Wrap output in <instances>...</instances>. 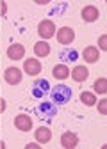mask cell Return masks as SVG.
Here are the masks:
<instances>
[{"label":"cell","mask_w":107,"mask_h":149,"mask_svg":"<svg viewBox=\"0 0 107 149\" xmlns=\"http://www.w3.org/2000/svg\"><path fill=\"white\" fill-rule=\"evenodd\" d=\"M71 96H73V91H71V87H68V85H56V87L50 91L52 103H57V105L70 103Z\"/></svg>","instance_id":"cell-1"},{"label":"cell","mask_w":107,"mask_h":149,"mask_svg":"<svg viewBox=\"0 0 107 149\" xmlns=\"http://www.w3.org/2000/svg\"><path fill=\"white\" fill-rule=\"evenodd\" d=\"M36 114L39 116V119H52L57 116V105L52 103V101H43L36 107Z\"/></svg>","instance_id":"cell-2"},{"label":"cell","mask_w":107,"mask_h":149,"mask_svg":"<svg viewBox=\"0 0 107 149\" xmlns=\"http://www.w3.org/2000/svg\"><path fill=\"white\" fill-rule=\"evenodd\" d=\"M46 92H50V84H48V80L39 78V80H36V82L32 84V96H34V98L41 100Z\"/></svg>","instance_id":"cell-3"},{"label":"cell","mask_w":107,"mask_h":149,"mask_svg":"<svg viewBox=\"0 0 107 149\" xmlns=\"http://www.w3.org/2000/svg\"><path fill=\"white\" fill-rule=\"evenodd\" d=\"M38 34H39V37H43V39H50V37H54V34H56V25H54V22L43 20L38 25Z\"/></svg>","instance_id":"cell-4"},{"label":"cell","mask_w":107,"mask_h":149,"mask_svg":"<svg viewBox=\"0 0 107 149\" xmlns=\"http://www.w3.org/2000/svg\"><path fill=\"white\" fill-rule=\"evenodd\" d=\"M23 78V74H22V69H18V68H7L4 71V80L9 84V85H16V84H20Z\"/></svg>","instance_id":"cell-5"},{"label":"cell","mask_w":107,"mask_h":149,"mask_svg":"<svg viewBox=\"0 0 107 149\" xmlns=\"http://www.w3.org/2000/svg\"><path fill=\"white\" fill-rule=\"evenodd\" d=\"M75 39V32L73 29H70V27H61L57 30V43L61 45H71Z\"/></svg>","instance_id":"cell-6"},{"label":"cell","mask_w":107,"mask_h":149,"mask_svg":"<svg viewBox=\"0 0 107 149\" xmlns=\"http://www.w3.org/2000/svg\"><path fill=\"white\" fill-rule=\"evenodd\" d=\"M23 71L30 77H36V74L41 73V62L38 59H27L23 61Z\"/></svg>","instance_id":"cell-7"},{"label":"cell","mask_w":107,"mask_h":149,"mask_svg":"<svg viewBox=\"0 0 107 149\" xmlns=\"http://www.w3.org/2000/svg\"><path fill=\"white\" fill-rule=\"evenodd\" d=\"M14 126L20 130V132H30L32 130V119L27 114H20L14 117Z\"/></svg>","instance_id":"cell-8"},{"label":"cell","mask_w":107,"mask_h":149,"mask_svg":"<svg viewBox=\"0 0 107 149\" xmlns=\"http://www.w3.org/2000/svg\"><path fill=\"white\" fill-rule=\"evenodd\" d=\"M7 57H9L11 61H22V59L25 57V46H23V45H18V43L11 45V46L7 48Z\"/></svg>","instance_id":"cell-9"},{"label":"cell","mask_w":107,"mask_h":149,"mask_svg":"<svg viewBox=\"0 0 107 149\" xmlns=\"http://www.w3.org/2000/svg\"><path fill=\"white\" fill-rule=\"evenodd\" d=\"M61 146L66 147V149H73V147L79 146V137L71 132H64L61 135Z\"/></svg>","instance_id":"cell-10"},{"label":"cell","mask_w":107,"mask_h":149,"mask_svg":"<svg viewBox=\"0 0 107 149\" xmlns=\"http://www.w3.org/2000/svg\"><path fill=\"white\" fill-rule=\"evenodd\" d=\"M77 59H79V52H77L75 48L66 46V48H63V50L59 52V61H64V62H75Z\"/></svg>","instance_id":"cell-11"},{"label":"cell","mask_w":107,"mask_h":149,"mask_svg":"<svg viewBox=\"0 0 107 149\" xmlns=\"http://www.w3.org/2000/svg\"><path fill=\"white\" fill-rule=\"evenodd\" d=\"M98 16H100V13H98V9H96L95 6H86V7L82 9V20L87 22V23L96 22Z\"/></svg>","instance_id":"cell-12"},{"label":"cell","mask_w":107,"mask_h":149,"mask_svg":"<svg viewBox=\"0 0 107 149\" xmlns=\"http://www.w3.org/2000/svg\"><path fill=\"white\" fill-rule=\"evenodd\" d=\"M70 77L73 78L75 82H86L87 80V77H89V71H87V68L86 66H77V68H73V71L70 73Z\"/></svg>","instance_id":"cell-13"},{"label":"cell","mask_w":107,"mask_h":149,"mask_svg":"<svg viewBox=\"0 0 107 149\" xmlns=\"http://www.w3.org/2000/svg\"><path fill=\"white\" fill-rule=\"evenodd\" d=\"M82 57H84L86 62L95 64V62L98 61V57H100V52H98L96 46H86V48H84V53H82Z\"/></svg>","instance_id":"cell-14"},{"label":"cell","mask_w":107,"mask_h":149,"mask_svg":"<svg viewBox=\"0 0 107 149\" xmlns=\"http://www.w3.org/2000/svg\"><path fill=\"white\" fill-rule=\"evenodd\" d=\"M34 137H36V140H38V142L46 144V142H50V140H52V132H50V128L41 126V128H38V130L34 132Z\"/></svg>","instance_id":"cell-15"},{"label":"cell","mask_w":107,"mask_h":149,"mask_svg":"<svg viewBox=\"0 0 107 149\" xmlns=\"http://www.w3.org/2000/svg\"><path fill=\"white\" fill-rule=\"evenodd\" d=\"M52 77L56 78V80H66V78L70 77V69H68V66L57 64L56 68L52 69Z\"/></svg>","instance_id":"cell-16"},{"label":"cell","mask_w":107,"mask_h":149,"mask_svg":"<svg viewBox=\"0 0 107 149\" xmlns=\"http://www.w3.org/2000/svg\"><path fill=\"white\" fill-rule=\"evenodd\" d=\"M34 53L38 55V57H46L50 53V45L46 41H38L34 45Z\"/></svg>","instance_id":"cell-17"},{"label":"cell","mask_w":107,"mask_h":149,"mask_svg":"<svg viewBox=\"0 0 107 149\" xmlns=\"http://www.w3.org/2000/svg\"><path fill=\"white\" fill-rule=\"evenodd\" d=\"M80 101L86 105V107H93L95 103H96V98H95V94H93V92H82V94H80Z\"/></svg>","instance_id":"cell-18"},{"label":"cell","mask_w":107,"mask_h":149,"mask_svg":"<svg viewBox=\"0 0 107 149\" xmlns=\"http://www.w3.org/2000/svg\"><path fill=\"white\" fill-rule=\"evenodd\" d=\"M93 89H95V92H98V94H105V92H107V80H105V78L95 80Z\"/></svg>","instance_id":"cell-19"},{"label":"cell","mask_w":107,"mask_h":149,"mask_svg":"<svg viewBox=\"0 0 107 149\" xmlns=\"http://www.w3.org/2000/svg\"><path fill=\"white\" fill-rule=\"evenodd\" d=\"M98 112H100V116H105L107 114V100H102L98 103Z\"/></svg>","instance_id":"cell-20"},{"label":"cell","mask_w":107,"mask_h":149,"mask_svg":"<svg viewBox=\"0 0 107 149\" xmlns=\"http://www.w3.org/2000/svg\"><path fill=\"white\" fill-rule=\"evenodd\" d=\"M98 46H100V50H107V36L103 34V36H100V39H98Z\"/></svg>","instance_id":"cell-21"},{"label":"cell","mask_w":107,"mask_h":149,"mask_svg":"<svg viewBox=\"0 0 107 149\" xmlns=\"http://www.w3.org/2000/svg\"><path fill=\"white\" fill-rule=\"evenodd\" d=\"M6 13H7V4L0 2V16H6Z\"/></svg>","instance_id":"cell-22"},{"label":"cell","mask_w":107,"mask_h":149,"mask_svg":"<svg viewBox=\"0 0 107 149\" xmlns=\"http://www.w3.org/2000/svg\"><path fill=\"white\" fill-rule=\"evenodd\" d=\"M25 147H27V149H38L39 146H38V144H36V142H30V144H27Z\"/></svg>","instance_id":"cell-23"},{"label":"cell","mask_w":107,"mask_h":149,"mask_svg":"<svg viewBox=\"0 0 107 149\" xmlns=\"http://www.w3.org/2000/svg\"><path fill=\"white\" fill-rule=\"evenodd\" d=\"M4 110H6V101L0 98V112H4Z\"/></svg>","instance_id":"cell-24"},{"label":"cell","mask_w":107,"mask_h":149,"mask_svg":"<svg viewBox=\"0 0 107 149\" xmlns=\"http://www.w3.org/2000/svg\"><path fill=\"white\" fill-rule=\"evenodd\" d=\"M36 4H39V6H46V4H50L48 0H36Z\"/></svg>","instance_id":"cell-25"}]
</instances>
